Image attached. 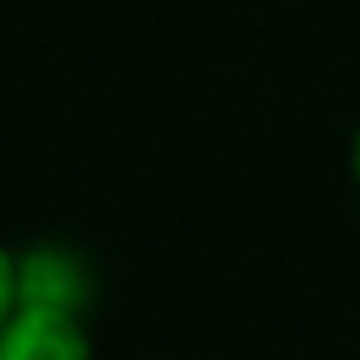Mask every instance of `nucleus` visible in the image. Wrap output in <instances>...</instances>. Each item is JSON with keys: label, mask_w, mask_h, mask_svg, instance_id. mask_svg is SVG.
Here are the masks:
<instances>
[{"label": "nucleus", "mask_w": 360, "mask_h": 360, "mask_svg": "<svg viewBox=\"0 0 360 360\" xmlns=\"http://www.w3.org/2000/svg\"><path fill=\"white\" fill-rule=\"evenodd\" d=\"M90 276L68 248H34L28 259H17V304H45V309H73L84 304Z\"/></svg>", "instance_id": "2"}, {"label": "nucleus", "mask_w": 360, "mask_h": 360, "mask_svg": "<svg viewBox=\"0 0 360 360\" xmlns=\"http://www.w3.org/2000/svg\"><path fill=\"white\" fill-rule=\"evenodd\" d=\"M354 180H360V129H354Z\"/></svg>", "instance_id": "4"}, {"label": "nucleus", "mask_w": 360, "mask_h": 360, "mask_svg": "<svg viewBox=\"0 0 360 360\" xmlns=\"http://www.w3.org/2000/svg\"><path fill=\"white\" fill-rule=\"evenodd\" d=\"M11 309H17V259L0 248V326L11 321Z\"/></svg>", "instance_id": "3"}, {"label": "nucleus", "mask_w": 360, "mask_h": 360, "mask_svg": "<svg viewBox=\"0 0 360 360\" xmlns=\"http://www.w3.org/2000/svg\"><path fill=\"white\" fill-rule=\"evenodd\" d=\"M0 360H96V354L73 309L17 304L11 321L0 326Z\"/></svg>", "instance_id": "1"}]
</instances>
